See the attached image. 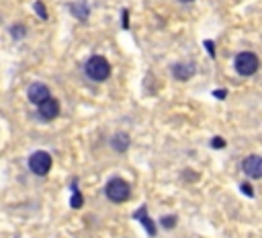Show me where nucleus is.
Masks as SVG:
<instances>
[{
	"mask_svg": "<svg viewBox=\"0 0 262 238\" xmlns=\"http://www.w3.org/2000/svg\"><path fill=\"white\" fill-rule=\"evenodd\" d=\"M84 70H86L88 78L94 80V82H103V80H107L111 76V64L107 62L103 55H92L86 62Z\"/></svg>",
	"mask_w": 262,
	"mask_h": 238,
	"instance_id": "f257e3e1",
	"label": "nucleus"
},
{
	"mask_svg": "<svg viewBox=\"0 0 262 238\" xmlns=\"http://www.w3.org/2000/svg\"><path fill=\"white\" fill-rule=\"evenodd\" d=\"M258 66H260V62H258L256 53H252V51H242L234 60V68L240 76H252L258 70Z\"/></svg>",
	"mask_w": 262,
	"mask_h": 238,
	"instance_id": "f03ea898",
	"label": "nucleus"
},
{
	"mask_svg": "<svg viewBox=\"0 0 262 238\" xmlns=\"http://www.w3.org/2000/svg\"><path fill=\"white\" fill-rule=\"evenodd\" d=\"M105 193H107V197H109L111 201L123 203V201L129 199L131 189H129V183L123 181V178H111L109 185H107V189H105Z\"/></svg>",
	"mask_w": 262,
	"mask_h": 238,
	"instance_id": "7ed1b4c3",
	"label": "nucleus"
},
{
	"mask_svg": "<svg viewBox=\"0 0 262 238\" xmlns=\"http://www.w3.org/2000/svg\"><path fill=\"white\" fill-rule=\"evenodd\" d=\"M29 168H31V172H35L39 176H45L51 170V156L47 152H43V150L33 152L31 158H29Z\"/></svg>",
	"mask_w": 262,
	"mask_h": 238,
	"instance_id": "20e7f679",
	"label": "nucleus"
},
{
	"mask_svg": "<svg viewBox=\"0 0 262 238\" xmlns=\"http://www.w3.org/2000/svg\"><path fill=\"white\" fill-rule=\"evenodd\" d=\"M242 170L250 178H262V158L260 156H246L242 162Z\"/></svg>",
	"mask_w": 262,
	"mask_h": 238,
	"instance_id": "39448f33",
	"label": "nucleus"
},
{
	"mask_svg": "<svg viewBox=\"0 0 262 238\" xmlns=\"http://www.w3.org/2000/svg\"><path fill=\"white\" fill-rule=\"evenodd\" d=\"M29 101L31 103H35V105H41L43 101H47L49 99V88L45 86V84H41V82H35V84H31L29 86Z\"/></svg>",
	"mask_w": 262,
	"mask_h": 238,
	"instance_id": "423d86ee",
	"label": "nucleus"
},
{
	"mask_svg": "<svg viewBox=\"0 0 262 238\" xmlns=\"http://www.w3.org/2000/svg\"><path fill=\"white\" fill-rule=\"evenodd\" d=\"M57 115H59V103L55 99L49 97L47 101H43L39 105V117L45 119V122H51V119H55Z\"/></svg>",
	"mask_w": 262,
	"mask_h": 238,
	"instance_id": "0eeeda50",
	"label": "nucleus"
},
{
	"mask_svg": "<svg viewBox=\"0 0 262 238\" xmlns=\"http://www.w3.org/2000/svg\"><path fill=\"white\" fill-rule=\"evenodd\" d=\"M172 74H174L176 80H188L194 74V66L192 64H174Z\"/></svg>",
	"mask_w": 262,
	"mask_h": 238,
	"instance_id": "6e6552de",
	"label": "nucleus"
},
{
	"mask_svg": "<svg viewBox=\"0 0 262 238\" xmlns=\"http://www.w3.org/2000/svg\"><path fill=\"white\" fill-rule=\"evenodd\" d=\"M113 148L117 152H125L127 148H129V136L127 134H117L113 138Z\"/></svg>",
	"mask_w": 262,
	"mask_h": 238,
	"instance_id": "1a4fd4ad",
	"label": "nucleus"
},
{
	"mask_svg": "<svg viewBox=\"0 0 262 238\" xmlns=\"http://www.w3.org/2000/svg\"><path fill=\"white\" fill-rule=\"evenodd\" d=\"M136 218L144 222V226L148 228V232H150V236H156V226H154V224H152V220L148 218V214H146V207H142V210H140V212L136 214Z\"/></svg>",
	"mask_w": 262,
	"mask_h": 238,
	"instance_id": "9d476101",
	"label": "nucleus"
},
{
	"mask_svg": "<svg viewBox=\"0 0 262 238\" xmlns=\"http://www.w3.org/2000/svg\"><path fill=\"white\" fill-rule=\"evenodd\" d=\"M162 226L164 228H174L176 226V216H166V218H162Z\"/></svg>",
	"mask_w": 262,
	"mask_h": 238,
	"instance_id": "9b49d317",
	"label": "nucleus"
},
{
	"mask_svg": "<svg viewBox=\"0 0 262 238\" xmlns=\"http://www.w3.org/2000/svg\"><path fill=\"white\" fill-rule=\"evenodd\" d=\"M82 203H84V199H82V195L76 191V187H74V195H72V207H82Z\"/></svg>",
	"mask_w": 262,
	"mask_h": 238,
	"instance_id": "f8f14e48",
	"label": "nucleus"
},
{
	"mask_svg": "<svg viewBox=\"0 0 262 238\" xmlns=\"http://www.w3.org/2000/svg\"><path fill=\"white\" fill-rule=\"evenodd\" d=\"M240 191L246 195V197H254V189L250 183H240Z\"/></svg>",
	"mask_w": 262,
	"mask_h": 238,
	"instance_id": "ddd939ff",
	"label": "nucleus"
},
{
	"mask_svg": "<svg viewBox=\"0 0 262 238\" xmlns=\"http://www.w3.org/2000/svg\"><path fill=\"white\" fill-rule=\"evenodd\" d=\"M211 148H215V150H221V148H225V140L219 138V136H215V138L211 140Z\"/></svg>",
	"mask_w": 262,
	"mask_h": 238,
	"instance_id": "4468645a",
	"label": "nucleus"
},
{
	"mask_svg": "<svg viewBox=\"0 0 262 238\" xmlns=\"http://www.w3.org/2000/svg\"><path fill=\"white\" fill-rule=\"evenodd\" d=\"M35 13H37L41 19H47V11H45L43 3H35Z\"/></svg>",
	"mask_w": 262,
	"mask_h": 238,
	"instance_id": "2eb2a0df",
	"label": "nucleus"
},
{
	"mask_svg": "<svg viewBox=\"0 0 262 238\" xmlns=\"http://www.w3.org/2000/svg\"><path fill=\"white\" fill-rule=\"evenodd\" d=\"M203 45L207 47V51H209V55H211V57H215V45H213V41H209V39H207V41H205Z\"/></svg>",
	"mask_w": 262,
	"mask_h": 238,
	"instance_id": "dca6fc26",
	"label": "nucleus"
},
{
	"mask_svg": "<svg viewBox=\"0 0 262 238\" xmlns=\"http://www.w3.org/2000/svg\"><path fill=\"white\" fill-rule=\"evenodd\" d=\"M213 97H215V99H225V97H227V91H213Z\"/></svg>",
	"mask_w": 262,
	"mask_h": 238,
	"instance_id": "f3484780",
	"label": "nucleus"
},
{
	"mask_svg": "<svg viewBox=\"0 0 262 238\" xmlns=\"http://www.w3.org/2000/svg\"><path fill=\"white\" fill-rule=\"evenodd\" d=\"M23 33H25L23 27H13V35H23Z\"/></svg>",
	"mask_w": 262,
	"mask_h": 238,
	"instance_id": "a211bd4d",
	"label": "nucleus"
},
{
	"mask_svg": "<svg viewBox=\"0 0 262 238\" xmlns=\"http://www.w3.org/2000/svg\"><path fill=\"white\" fill-rule=\"evenodd\" d=\"M180 3H184V5H188V3H192V0H180Z\"/></svg>",
	"mask_w": 262,
	"mask_h": 238,
	"instance_id": "6ab92c4d",
	"label": "nucleus"
}]
</instances>
